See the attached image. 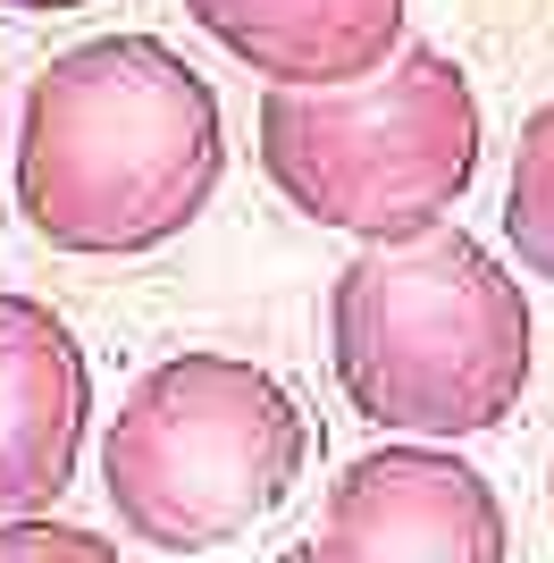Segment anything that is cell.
<instances>
[{
  "mask_svg": "<svg viewBox=\"0 0 554 563\" xmlns=\"http://www.w3.org/2000/svg\"><path fill=\"white\" fill-rule=\"evenodd\" d=\"M219 177H228L219 93L160 34H101L59 51L18 101L9 186L51 253H160L210 211Z\"/></svg>",
  "mask_w": 554,
  "mask_h": 563,
  "instance_id": "cell-1",
  "label": "cell"
},
{
  "mask_svg": "<svg viewBox=\"0 0 554 563\" xmlns=\"http://www.w3.org/2000/svg\"><path fill=\"white\" fill-rule=\"evenodd\" d=\"M336 387L387 438H479L530 396V303L479 235L429 228L369 235L328 286Z\"/></svg>",
  "mask_w": 554,
  "mask_h": 563,
  "instance_id": "cell-2",
  "label": "cell"
},
{
  "mask_svg": "<svg viewBox=\"0 0 554 563\" xmlns=\"http://www.w3.org/2000/svg\"><path fill=\"white\" fill-rule=\"evenodd\" d=\"M261 168L311 228L412 235L445 219L479 177L487 118L454 51L403 43L353 85H269L261 93Z\"/></svg>",
  "mask_w": 554,
  "mask_h": 563,
  "instance_id": "cell-3",
  "label": "cell"
},
{
  "mask_svg": "<svg viewBox=\"0 0 554 563\" xmlns=\"http://www.w3.org/2000/svg\"><path fill=\"white\" fill-rule=\"evenodd\" d=\"M311 421L244 353H168L126 387L101 438L118 530L160 555H210L302 488Z\"/></svg>",
  "mask_w": 554,
  "mask_h": 563,
  "instance_id": "cell-4",
  "label": "cell"
},
{
  "mask_svg": "<svg viewBox=\"0 0 554 563\" xmlns=\"http://www.w3.org/2000/svg\"><path fill=\"white\" fill-rule=\"evenodd\" d=\"M295 563H512L505 496L437 438H387L336 471Z\"/></svg>",
  "mask_w": 554,
  "mask_h": 563,
  "instance_id": "cell-5",
  "label": "cell"
},
{
  "mask_svg": "<svg viewBox=\"0 0 554 563\" xmlns=\"http://www.w3.org/2000/svg\"><path fill=\"white\" fill-rule=\"evenodd\" d=\"M92 371L68 320L34 295H0V514H43L76 479Z\"/></svg>",
  "mask_w": 554,
  "mask_h": 563,
  "instance_id": "cell-6",
  "label": "cell"
},
{
  "mask_svg": "<svg viewBox=\"0 0 554 563\" xmlns=\"http://www.w3.org/2000/svg\"><path fill=\"white\" fill-rule=\"evenodd\" d=\"M210 43L269 85H353L403 51V0H185Z\"/></svg>",
  "mask_w": 554,
  "mask_h": 563,
  "instance_id": "cell-7",
  "label": "cell"
},
{
  "mask_svg": "<svg viewBox=\"0 0 554 563\" xmlns=\"http://www.w3.org/2000/svg\"><path fill=\"white\" fill-rule=\"evenodd\" d=\"M505 244L530 278L554 286V101H538L505 177Z\"/></svg>",
  "mask_w": 554,
  "mask_h": 563,
  "instance_id": "cell-8",
  "label": "cell"
},
{
  "mask_svg": "<svg viewBox=\"0 0 554 563\" xmlns=\"http://www.w3.org/2000/svg\"><path fill=\"white\" fill-rule=\"evenodd\" d=\"M0 563H118V547L51 514H0Z\"/></svg>",
  "mask_w": 554,
  "mask_h": 563,
  "instance_id": "cell-9",
  "label": "cell"
},
{
  "mask_svg": "<svg viewBox=\"0 0 554 563\" xmlns=\"http://www.w3.org/2000/svg\"><path fill=\"white\" fill-rule=\"evenodd\" d=\"M0 9H85V0H0Z\"/></svg>",
  "mask_w": 554,
  "mask_h": 563,
  "instance_id": "cell-10",
  "label": "cell"
}]
</instances>
